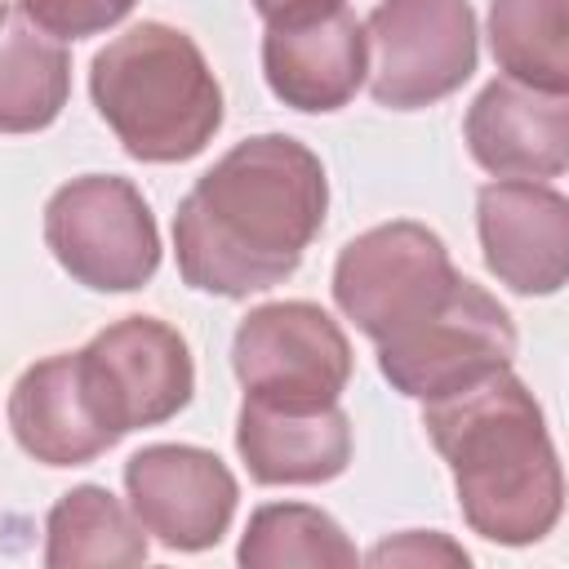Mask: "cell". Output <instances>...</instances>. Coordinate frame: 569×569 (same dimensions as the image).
<instances>
[{
  "label": "cell",
  "mask_w": 569,
  "mask_h": 569,
  "mask_svg": "<svg viewBox=\"0 0 569 569\" xmlns=\"http://www.w3.org/2000/svg\"><path fill=\"white\" fill-rule=\"evenodd\" d=\"M325 213L329 178L320 156L289 133H253L178 200V276L213 298L267 293L302 267Z\"/></svg>",
  "instance_id": "6da1fadb"
},
{
  "label": "cell",
  "mask_w": 569,
  "mask_h": 569,
  "mask_svg": "<svg viewBox=\"0 0 569 569\" xmlns=\"http://www.w3.org/2000/svg\"><path fill=\"white\" fill-rule=\"evenodd\" d=\"M422 427L453 476L471 533L498 547H533L556 529L565 507L560 458L542 405L511 369L422 405Z\"/></svg>",
  "instance_id": "7a4b0ae2"
},
{
  "label": "cell",
  "mask_w": 569,
  "mask_h": 569,
  "mask_svg": "<svg viewBox=\"0 0 569 569\" xmlns=\"http://www.w3.org/2000/svg\"><path fill=\"white\" fill-rule=\"evenodd\" d=\"M89 98L142 164H182L222 129V84L200 44L169 22H133L89 62Z\"/></svg>",
  "instance_id": "3957f363"
},
{
  "label": "cell",
  "mask_w": 569,
  "mask_h": 569,
  "mask_svg": "<svg viewBox=\"0 0 569 569\" xmlns=\"http://www.w3.org/2000/svg\"><path fill=\"white\" fill-rule=\"evenodd\" d=\"M516 347L520 338L511 311L467 276H458V284L422 320L373 342L391 391L422 405L511 369Z\"/></svg>",
  "instance_id": "277c9868"
},
{
  "label": "cell",
  "mask_w": 569,
  "mask_h": 569,
  "mask_svg": "<svg viewBox=\"0 0 569 569\" xmlns=\"http://www.w3.org/2000/svg\"><path fill=\"white\" fill-rule=\"evenodd\" d=\"M44 244L93 293H133L160 271V227L147 196L120 173H80L44 204Z\"/></svg>",
  "instance_id": "5b68a950"
},
{
  "label": "cell",
  "mask_w": 569,
  "mask_h": 569,
  "mask_svg": "<svg viewBox=\"0 0 569 569\" xmlns=\"http://www.w3.org/2000/svg\"><path fill=\"white\" fill-rule=\"evenodd\" d=\"M365 27V80L378 107L422 111L458 93L480 58L467 0H378Z\"/></svg>",
  "instance_id": "8992f818"
},
{
  "label": "cell",
  "mask_w": 569,
  "mask_h": 569,
  "mask_svg": "<svg viewBox=\"0 0 569 569\" xmlns=\"http://www.w3.org/2000/svg\"><path fill=\"white\" fill-rule=\"evenodd\" d=\"M231 369L244 400L276 409L338 405L351 382L356 356L342 325L307 298L253 307L231 338Z\"/></svg>",
  "instance_id": "52a82bcc"
},
{
  "label": "cell",
  "mask_w": 569,
  "mask_h": 569,
  "mask_svg": "<svg viewBox=\"0 0 569 569\" xmlns=\"http://www.w3.org/2000/svg\"><path fill=\"white\" fill-rule=\"evenodd\" d=\"M93 418L116 445L138 427H160L191 405L196 360L187 338L160 316H124L76 351Z\"/></svg>",
  "instance_id": "ba28073f"
},
{
  "label": "cell",
  "mask_w": 569,
  "mask_h": 569,
  "mask_svg": "<svg viewBox=\"0 0 569 569\" xmlns=\"http://www.w3.org/2000/svg\"><path fill=\"white\" fill-rule=\"evenodd\" d=\"M458 276L462 271L453 267L449 244L431 227L396 218L338 249L333 302L369 342H382L422 320L458 284Z\"/></svg>",
  "instance_id": "9c48e42d"
},
{
  "label": "cell",
  "mask_w": 569,
  "mask_h": 569,
  "mask_svg": "<svg viewBox=\"0 0 569 569\" xmlns=\"http://www.w3.org/2000/svg\"><path fill=\"white\" fill-rule=\"evenodd\" d=\"M133 520L169 551H209L227 538L240 502L231 467L200 445H142L124 462Z\"/></svg>",
  "instance_id": "30bf717a"
},
{
  "label": "cell",
  "mask_w": 569,
  "mask_h": 569,
  "mask_svg": "<svg viewBox=\"0 0 569 569\" xmlns=\"http://www.w3.org/2000/svg\"><path fill=\"white\" fill-rule=\"evenodd\" d=\"M485 267L520 298H551L569 276V200L542 178H493L476 191Z\"/></svg>",
  "instance_id": "8fae6325"
},
{
  "label": "cell",
  "mask_w": 569,
  "mask_h": 569,
  "mask_svg": "<svg viewBox=\"0 0 569 569\" xmlns=\"http://www.w3.org/2000/svg\"><path fill=\"white\" fill-rule=\"evenodd\" d=\"M462 138L493 178H560L569 164V93L498 76L467 107Z\"/></svg>",
  "instance_id": "7c38bea8"
},
{
  "label": "cell",
  "mask_w": 569,
  "mask_h": 569,
  "mask_svg": "<svg viewBox=\"0 0 569 569\" xmlns=\"http://www.w3.org/2000/svg\"><path fill=\"white\" fill-rule=\"evenodd\" d=\"M365 27L347 4L307 22L267 27L262 36V80L293 111L325 116L347 107L365 84Z\"/></svg>",
  "instance_id": "4fadbf2b"
},
{
  "label": "cell",
  "mask_w": 569,
  "mask_h": 569,
  "mask_svg": "<svg viewBox=\"0 0 569 569\" xmlns=\"http://www.w3.org/2000/svg\"><path fill=\"white\" fill-rule=\"evenodd\" d=\"M236 453L258 485H325L351 462V418L342 405L276 409L244 400L236 413Z\"/></svg>",
  "instance_id": "5bb4252c"
},
{
  "label": "cell",
  "mask_w": 569,
  "mask_h": 569,
  "mask_svg": "<svg viewBox=\"0 0 569 569\" xmlns=\"http://www.w3.org/2000/svg\"><path fill=\"white\" fill-rule=\"evenodd\" d=\"M4 413L18 449L44 467H84L116 445L84 400L76 351H53L27 365L9 391Z\"/></svg>",
  "instance_id": "9a60e30c"
},
{
  "label": "cell",
  "mask_w": 569,
  "mask_h": 569,
  "mask_svg": "<svg viewBox=\"0 0 569 569\" xmlns=\"http://www.w3.org/2000/svg\"><path fill=\"white\" fill-rule=\"evenodd\" d=\"M151 556L147 529L107 485L67 489L44 520V565L80 569V565H142Z\"/></svg>",
  "instance_id": "2e32d148"
},
{
  "label": "cell",
  "mask_w": 569,
  "mask_h": 569,
  "mask_svg": "<svg viewBox=\"0 0 569 569\" xmlns=\"http://www.w3.org/2000/svg\"><path fill=\"white\" fill-rule=\"evenodd\" d=\"M71 98L67 44L27 18L0 27V133L49 129Z\"/></svg>",
  "instance_id": "e0dca14e"
},
{
  "label": "cell",
  "mask_w": 569,
  "mask_h": 569,
  "mask_svg": "<svg viewBox=\"0 0 569 569\" xmlns=\"http://www.w3.org/2000/svg\"><path fill=\"white\" fill-rule=\"evenodd\" d=\"M489 49L507 80L569 93V0H489Z\"/></svg>",
  "instance_id": "ac0fdd59"
},
{
  "label": "cell",
  "mask_w": 569,
  "mask_h": 569,
  "mask_svg": "<svg viewBox=\"0 0 569 569\" xmlns=\"http://www.w3.org/2000/svg\"><path fill=\"white\" fill-rule=\"evenodd\" d=\"M236 560L244 569H351L360 551L329 511L311 502H267L249 516Z\"/></svg>",
  "instance_id": "d6986e66"
},
{
  "label": "cell",
  "mask_w": 569,
  "mask_h": 569,
  "mask_svg": "<svg viewBox=\"0 0 569 569\" xmlns=\"http://www.w3.org/2000/svg\"><path fill=\"white\" fill-rule=\"evenodd\" d=\"M138 0H18V13L53 40H84L120 27Z\"/></svg>",
  "instance_id": "ffe728a7"
},
{
  "label": "cell",
  "mask_w": 569,
  "mask_h": 569,
  "mask_svg": "<svg viewBox=\"0 0 569 569\" xmlns=\"http://www.w3.org/2000/svg\"><path fill=\"white\" fill-rule=\"evenodd\" d=\"M369 565H471V556L440 529H405L396 538H382L365 556Z\"/></svg>",
  "instance_id": "44dd1931"
},
{
  "label": "cell",
  "mask_w": 569,
  "mask_h": 569,
  "mask_svg": "<svg viewBox=\"0 0 569 569\" xmlns=\"http://www.w3.org/2000/svg\"><path fill=\"white\" fill-rule=\"evenodd\" d=\"M342 0H253L258 18L267 27H280V22H307V18H320V13H333Z\"/></svg>",
  "instance_id": "7402d4cb"
},
{
  "label": "cell",
  "mask_w": 569,
  "mask_h": 569,
  "mask_svg": "<svg viewBox=\"0 0 569 569\" xmlns=\"http://www.w3.org/2000/svg\"><path fill=\"white\" fill-rule=\"evenodd\" d=\"M9 22V0H0V27Z\"/></svg>",
  "instance_id": "603a6c76"
}]
</instances>
